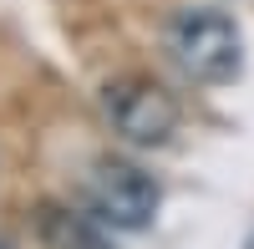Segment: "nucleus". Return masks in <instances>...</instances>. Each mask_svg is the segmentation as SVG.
<instances>
[{
  "instance_id": "1",
  "label": "nucleus",
  "mask_w": 254,
  "mask_h": 249,
  "mask_svg": "<svg viewBox=\"0 0 254 249\" xmlns=\"http://www.w3.org/2000/svg\"><path fill=\"white\" fill-rule=\"evenodd\" d=\"M168 56L178 61L183 76L203 81V87H224L244 71V36L234 15L214 5H188L168 20Z\"/></svg>"
},
{
  "instance_id": "3",
  "label": "nucleus",
  "mask_w": 254,
  "mask_h": 249,
  "mask_svg": "<svg viewBox=\"0 0 254 249\" xmlns=\"http://www.w3.org/2000/svg\"><path fill=\"white\" fill-rule=\"evenodd\" d=\"M102 112H107L112 132L132 148H163L168 137L178 132V97L163 92L158 81L147 76H122V81H107L102 92Z\"/></svg>"
},
{
  "instance_id": "4",
  "label": "nucleus",
  "mask_w": 254,
  "mask_h": 249,
  "mask_svg": "<svg viewBox=\"0 0 254 249\" xmlns=\"http://www.w3.org/2000/svg\"><path fill=\"white\" fill-rule=\"evenodd\" d=\"M36 234L46 249H117L107 224L97 214H76V209H61V203H46L36 219Z\"/></svg>"
},
{
  "instance_id": "2",
  "label": "nucleus",
  "mask_w": 254,
  "mask_h": 249,
  "mask_svg": "<svg viewBox=\"0 0 254 249\" xmlns=\"http://www.w3.org/2000/svg\"><path fill=\"white\" fill-rule=\"evenodd\" d=\"M158 203H163V188L153 173H142L137 163H122V158H102L92 178H87V209L107 224V229H122V234H137L158 219Z\"/></svg>"
},
{
  "instance_id": "5",
  "label": "nucleus",
  "mask_w": 254,
  "mask_h": 249,
  "mask_svg": "<svg viewBox=\"0 0 254 249\" xmlns=\"http://www.w3.org/2000/svg\"><path fill=\"white\" fill-rule=\"evenodd\" d=\"M0 249H15V244H10V239H5V234H0Z\"/></svg>"
}]
</instances>
